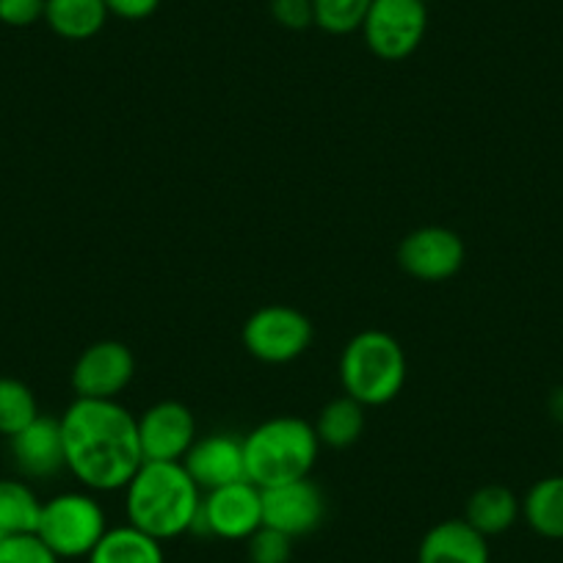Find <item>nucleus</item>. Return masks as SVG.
I'll return each instance as SVG.
<instances>
[{
  "mask_svg": "<svg viewBox=\"0 0 563 563\" xmlns=\"http://www.w3.org/2000/svg\"><path fill=\"white\" fill-rule=\"evenodd\" d=\"M106 7L113 18L139 23V20H147L158 12L161 0H106Z\"/></svg>",
  "mask_w": 563,
  "mask_h": 563,
  "instance_id": "nucleus-28",
  "label": "nucleus"
},
{
  "mask_svg": "<svg viewBox=\"0 0 563 563\" xmlns=\"http://www.w3.org/2000/svg\"><path fill=\"white\" fill-rule=\"evenodd\" d=\"M246 544L252 563H290V555H294V539L268 525L249 536Z\"/></svg>",
  "mask_w": 563,
  "mask_h": 563,
  "instance_id": "nucleus-24",
  "label": "nucleus"
},
{
  "mask_svg": "<svg viewBox=\"0 0 563 563\" xmlns=\"http://www.w3.org/2000/svg\"><path fill=\"white\" fill-rule=\"evenodd\" d=\"M365 409L367 406H362L351 395L329 400L321 409V415H318V420L312 422L318 440H321V448L327 445L332 451H345V448L356 445L367 426Z\"/></svg>",
  "mask_w": 563,
  "mask_h": 563,
  "instance_id": "nucleus-19",
  "label": "nucleus"
},
{
  "mask_svg": "<svg viewBox=\"0 0 563 563\" xmlns=\"http://www.w3.org/2000/svg\"><path fill=\"white\" fill-rule=\"evenodd\" d=\"M343 393L362 406H387L406 384V354L398 340L384 329H365L345 343L340 354Z\"/></svg>",
  "mask_w": 563,
  "mask_h": 563,
  "instance_id": "nucleus-4",
  "label": "nucleus"
},
{
  "mask_svg": "<svg viewBox=\"0 0 563 563\" xmlns=\"http://www.w3.org/2000/svg\"><path fill=\"white\" fill-rule=\"evenodd\" d=\"M550 415L563 426V387H558L555 393L550 395Z\"/></svg>",
  "mask_w": 563,
  "mask_h": 563,
  "instance_id": "nucleus-29",
  "label": "nucleus"
},
{
  "mask_svg": "<svg viewBox=\"0 0 563 563\" xmlns=\"http://www.w3.org/2000/svg\"><path fill=\"white\" fill-rule=\"evenodd\" d=\"M417 563H489V541L467 519H445L422 536Z\"/></svg>",
  "mask_w": 563,
  "mask_h": 563,
  "instance_id": "nucleus-15",
  "label": "nucleus"
},
{
  "mask_svg": "<svg viewBox=\"0 0 563 563\" xmlns=\"http://www.w3.org/2000/svg\"><path fill=\"white\" fill-rule=\"evenodd\" d=\"M271 18L288 31H305L316 25L312 0H271Z\"/></svg>",
  "mask_w": 563,
  "mask_h": 563,
  "instance_id": "nucleus-26",
  "label": "nucleus"
},
{
  "mask_svg": "<svg viewBox=\"0 0 563 563\" xmlns=\"http://www.w3.org/2000/svg\"><path fill=\"white\" fill-rule=\"evenodd\" d=\"M42 503L23 481H0V539L36 533Z\"/></svg>",
  "mask_w": 563,
  "mask_h": 563,
  "instance_id": "nucleus-21",
  "label": "nucleus"
},
{
  "mask_svg": "<svg viewBox=\"0 0 563 563\" xmlns=\"http://www.w3.org/2000/svg\"><path fill=\"white\" fill-rule=\"evenodd\" d=\"M89 563H166L164 541L153 539L135 525H117L91 550Z\"/></svg>",
  "mask_w": 563,
  "mask_h": 563,
  "instance_id": "nucleus-17",
  "label": "nucleus"
},
{
  "mask_svg": "<svg viewBox=\"0 0 563 563\" xmlns=\"http://www.w3.org/2000/svg\"><path fill=\"white\" fill-rule=\"evenodd\" d=\"M522 514V503L517 500L508 486L489 484L481 486L470 495L467 508H464V519L478 530L481 536L492 539V536H500L506 530L514 528V522Z\"/></svg>",
  "mask_w": 563,
  "mask_h": 563,
  "instance_id": "nucleus-16",
  "label": "nucleus"
},
{
  "mask_svg": "<svg viewBox=\"0 0 563 563\" xmlns=\"http://www.w3.org/2000/svg\"><path fill=\"white\" fill-rule=\"evenodd\" d=\"M202 489L183 462H144L124 486L128 522L158 541L197 528Z\"/></svg>",
  "mask_w": 563,
  "mask_h": 563,
  "instance_id": "nucleus-2",
  "label": "nucleus"
},
{
  "mask_svg": "<svg viewBox=\"0 0 563 563\" xmlns=\"http://www.w3.org/2000/svg\"><path fill=\"white\" fill-rule=\"evenodd\" d=\"M135 420L144 462H183L197 442L194 411L180 400H161Z\"/></svg>",
  "mask_w": 563,
  "mask_h": 563,
  "instance_id": "nucleus-12",
  "label": "nucleus"
},
{
  "mask_svg": "<svg viewBox=\"0 0 563 563\" xmlns=\"http://www.w3.org/2000/svg\"><path fill=\"white\" fill-rule=\"evenodd\" d=\"M45 20V0H0V23L12 29H29V25Z\"/></svg>",
  "mask_w": 563,
  "mask_h": 563,
  "instance_id": "nucleus-27",
  "label": "nucleus"
},
{
  "mask_svg": "<svg viewBox=\"0 0 563 563\" xmlns=\"http://www.w3.org/2000/svg\"><path fill=\"white\" fill-rule=\"evenodd\" d=\"M135 376V356L119 340H100L78 356L73 367L75 398L117 400Z\"/></svg>",
  "mask_w": 563,
  "mask_h": 563,
  "instance_id": "nucleus-9",
  "label": "nucleus"
},
{
  "mask_svg": "<svg viewBox=\"0 0 563 563\" xmlns=\"http://www.w3.org/2000/svg\"><path fill=\"white\" fill-rule=\"evenodd\" d=\"M40 417L34 393L20 378H0V434L12 440L14 434L31 426Z\"/></svg>",
  "mask_w": 563,
  "mask_h": 563,
  "instance_id": "nucleus-22",
  "label": "nucleus"
},
{
  "mask_svg": "<svg viewBox=\"0 0 563 563\" xmlns=\"http://www.w3.org/2000/svg\"><path fill=\"white\" fill-rule=\"evenodd\" d=\"M263 492V525L279 533L299 539L316 533L327 517V497L310 478L271 486Z\"/></svg>",
  "mask_w": 563,
  "mask_h": 563,
  "instance_id": "nucleus-11",
  "label": "nucleus"
},
{
  "mask_svg": "<svg viewBox=\"0 0 563 563\" xmlns=\"http://www.w3.org/2000/svg\"><path fill=\"white\" fill-rule=\"evenodd\" d=\"M318 453L321 440L316 426L294 415L271 417L243 437L246 478L260 489L310 478Z\"/></svg>",
  "mask_w": 563,
  "mask_h": 563,
  "instance_id": "nucleus-3",
  "label": "nucleus"
},
{
  "mask_svg": "<svg viewBox=\"0 0 563 563\" xmlns=\"http://www.w3.org/2000/svg\"><path fill=\"white\" fill-rule=\"evenodd\" d=\"M9 448H12L14 464L25 478H53L67 470L62 422L56 417L40 415L31 426H25L20 434L9 440Z\"/></svg>",
  "mask_w": 563,
  "mask_h": 563,
  "instance_id": "nucleus-14",
  "label": "nucleus"
},
{
  "mask_svg": "<svg viewBox=\"0 0 563 563\" xmlns=\"http://www.w3.org/2000/svg\"><path fill=\"white\" fill-rule=\"evenodd\" d=\"M263 528V492L252 481L219 486L202 495L197 528L224 541H246Z\"/></svg>",
  "mask_w": 563,
  "mask_h": 563,
  "instance_id": "nucleus-8",
  "label": "nucleus"
},
{
  "mask_svg": "<svg viewBox=\"0 0 563 563\" xmlns=\"http://www.w3.org/2000/svg\"><path fill=\"white\" fill-rule=\"evenodd\" d=\"M373 0H312L316 9V25L327 34L343 36L362 31Z\"/></svg>",
  "mask_w": 563,
  "mask_h": 563,
  "instance_id": "nucleus-23",
  "label": "nucleus"
},
{
  "mask_svg": "<svg viewBox=\"0 0 563 563\" xmlns=\"http://www.w3.org/2000/svg\"><path fill=\"white\" fill-rule=\"evenodd\" d=\"M525 522L544 539H563V475H550L530 486L522 500Z\"/></svg>",
  "mask_w": 563,
  "mask_h": 563,
  "instance_id": "nucleus-20",
  "label": "nucleus"
},
{
  "mask_svg": "<svg viewBox=\"0 0 563 563\" xmlns=\"http://www.w3.org/2000/svg\"><path fill=\"white\" fill-rule=\"evenodd\" d=\"M183 467L202 492L219 489V486L235 484V481H249L243 440L232 434L197 437L194 448L183 459Z\"/></svg>",
  "mask_w": 563,
  "mask_h": 563,
  "instance_id": "nucleus-13",
  "label": "nucleus"
},
{
  "mask_svg": "<svg viewBox=\"0 0 563 563\" xmlns=\"http://www.w3.org/2000/svg\"><path fill=\"white\" fill-rule=\"evenodd\" d=\"M58 422L67 470L86 489H124L144 464L139 420L119 400L75 398Z\"/></svg>",
  "mask_w": 563,
  "mask_h": 563,
  "instance_id": "nucleus-1",
  "label": "nucleus"
},
{
  "mask_svg": "<svg viewBox=\"0 0 563 563\" xmlns=\"http://www.w3.org/2000/svg\"><path fill=\"white\" fill-rule=\"evenodd\" d=\"M429 7L426 0H373L362 23V36L382 62H404L426 40Z\"/></svg>",
  "mask_w": 563,
  "mask_h": 563,
  "instance_id": "nucleus-7",
  "label": "nucleus"
},
{
  "mask_svg": "<svg viewBox=\"0 0 563 563\" xmlns=\"http://www.w3.org/2000/svg\"><path fill=\"white\" fill-rule=\"evenodd\" d=\"M464 257V241L448 227H420L398 246L400 268L420 282H448L462 271Z\"/></svg>",
  "mask_w": 563,
  "mask_h": 563,
  "instance_id": "nucleus-10",
  "label": "nucleus"
},
{
  "mask_svg": "<svg viewBox=\"0 0 563 563\" xmlns=\"http://www.w3.org/2000/svg\"><path fill=\"white\" fill-rule=\"evenodd\" d=\"M106 0H45V23L62 40L86 42L106 29Z\"/></svg>",
  "mask_w": 563,
  "mask_h": 563,
  "instance_id": "nucleus-18",
  "label": "nucleus"
},
{
  "mask_svg": "<svg viewBox=\"0 0 563 563\" xmlns=\"http://www.w3.org/2000/svg\"><path fill=\"white\" fill-rule=\"evenodd\" d=\"M108 519L97 497L86 492H64L42 503L36 536L51 547L58 561L89 558L106 536Z\"/></svg>",
  "mask_w": 563,
  "mask_h": 563,
  "instance_id": "nucleus-5",
  "label": "nucleus"
},
{
  "mask_svg": "<svg viewBox=\"0 0 563 563\" xmlns=\"http://www.w3.org/2000/svg\"><path fill=\"white\" fill-rule=\"evenodd\" d=\"M312 321L301 310L288 305L260 307L243 323V345L249 354L265 365H288L307 354L312 345Z\"/></svg>",
  "mask_w": 563,
  "mask_h": 563,
  "instance_id": "nucleus-6",
  "label": "nucleus"
},
{
  "mask_svg": "<svg viewBox=\"0 0 563 563\" xmlns=\"http://www.w3.org/2000/svg\"><path fill=\"white\" fill-rule=\"evenodd\" d=\"M0 563H62L36 533L0 539Z\"/></svg>",
  "mask_w": 563,
  "mask_h": 563,
  "instance_id": "nucleus-25",
  "label": "nucleus"
}]
</instances>
